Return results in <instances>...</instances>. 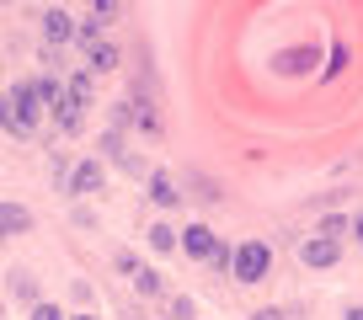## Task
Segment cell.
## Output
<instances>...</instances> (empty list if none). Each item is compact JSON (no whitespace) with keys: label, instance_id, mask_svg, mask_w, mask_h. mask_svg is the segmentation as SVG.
<instances>
[{"label":"cell","instance_id":"6da1fadb","mask_svg":"<svg viewBox=\"0 0 363 320\" xmlns=\"http://www.w3.org/2000/svg\"><path fill=\"white\" fill-rule=\"evenodd\" d=\"M38 118H43V96H38V80H22V86H11V134H16V139L38 134Z\"/></svg>","mask_w":363,"mask_h":320},{"label":"cell","instance_id":"7a4b0ae2","mask_svg":"<svg viewBox=\"0 0 363 320\" xmlns=\"http://www.w3.org/2000/svg\"><path fill=\"white\" fill-rule=\"evenodd\" d=\"M75 38H80V48H86V69H91V75L118 69V43H113V38H102V22H86Z\"/></svg>","mask_w":363,"mask_h":320},{"label":"cell","instance_id":"3957f363","mask_svg":"<svg viewBox=\"0 0 363 320\" xmlns=\"http://www.w3.org/2000/svg\"><path fill=\"white\" fill-rule=\"evenodd\" d=\"M272 267V251H267V240H246V246H235V283H262Z\"/></svg>","mask_w":363,"mask_h":320},{"label":"cell","instance_id":"277c9868","mask_svg":"<svg viewBox=\"0 0 363 320\" xmlns=\"http://www.w3.org/2000/svg\"><path fill=\"white\" fill-rule=\"evenodd\" d=\"M342 256V240H331V235H310L305 246H299V262L305 267H331Z\"/></svg>","mask_w":363,"mask_h":320},{"label":"cell","instance_id":"5b68a950","mask_svg":"<svg viewBox=\"0 0 363 320\" xmlns=\"http://www.w3.org/2000/svg\"><path fill=\"white\" fill-rule=\"evenodd\" d=\"M102 160H80V166H75V171H69V193H75V198H91V193H102Z\"/></svg>","mask_w":363,"mask_h":320},{"label":"cell","instance_id":"8992f818","mask_svg":"<svg viewBox=\"0 0 363 320\" xmlns=\"http://www.w3.org/2000/svg\"><path fill=\"white\" fill-rule=\"evenodd\" d=\"M214 246H219V240H214L208 224H187V229H182V251H187V256H214Z\"/></svg>","mask_w":363,"mask_h":320},{"label":"cell","instance_id":"52a82bcc","mask_svg":"<svg viewBox=\"0 0 363 320\" xmlns=\"http://www.w3.org/2000/svg\"><path fill=\"white\" fill-rule=\"evenodd\" d=\"M27 229H33V214H27L22 203H0V240L27 235Z\"/></svg>","mask_w":363,"mask_h":320},{"label":"cell","instance_id":"ba28073f","mask_svg":"<svg viewBox=\"0 0 363 320\" xmlns=\"http://www.w3.org/2000/svg\"><path fill=\"white\" fill-rule=\"evenodd\" d=\"M38 22H43V38H48V43H54V48H59V43H69V38L80 33V27L69 22L65 11H43V16H38Z\"/></svg>","mask_w":363,"mask_h":320},{"label":"cell","instance_id":"9c48e42d","mask_svg":"<svg viewBox=\"0 0 363 320\" xmlns=\"http://www.w3.org/2000/svg\"><path fill=\"white\" fill-rule=\"evenodd\" d=\"M150 198H155V203H160V208H177V203H182V193H177V182H171V176H166V171H155V176H150Z\"/></svg>","mask_w":363,"mask_h":320},{"label":"cell","instance_id":"30bf717a","mask_svg":"<svg viewBox=\"0 0 363 320\" xmlns=\"http://www.w3.org/2000/svg\"><path fill=\"white\" fill-rule=\"evenodd\" d=\"M310 64H315V54H305V48H289V54H278V69H284V75H305Z\"/></svg>","mask_w":363,"mask_h":320},{"label":"cell","instance_id":"8fae6325","mask_svg":"<svg viewBox=\"0 0 363 320\" xmlns=\"http://www.w3.org/2000/svg\"><path fill=\"white\" fill-rule=\"evenodd\" d=\"M38 96H43V107H59V102L69 96V86H65L59 75H43V80H38Z\"/></svg>","mask_w":363,"mask_h":320},{"label":"cell","instance_id":"7c38bea8","mask_svg":"<svg viewBox=\"0 0 363 320\" xmlns=\"http://www.w3.org/2000/svg\"><path fill=\"white\" fill-rule=\"evenodd\" d=\"M54 128H59V134H75V128H80V107L69 102V96L54 107Z\"/></svg>","mask_w":363,"mask_h":320},{"label":"cell","instance_id":"4fadbf2b","mask_svg":"<svg viewBox=\"0 0 363 320\" xmlns=\"http://www.w3.org/2000/svg\"><path fill=\"white\" fill-rule=\"evenodd\" d=\"M145 240H150V251H177V229L171 224H150Z\"/></svg>","mask_w":363,"mask_h":320},{"label":"cell","instance_id":"5bb4252c","mask_svg":"<svg viewBox=\"0 0 363 320\" xmlns=\"http://www.w3.org/2000/svg\"><path fill=\"white\" fill-rule=\"evenodd\" d=\"M91 86H96V75H91V69H80V75L69 80V102H75V107H91Z\"/></svg>","mask_w":363,"mask_h":320},{"label":"cell","instance_id":"9a60e30c","mask_svg":"<svg viewBox=\"0 0 363 320\" xmlns=\"http://www.w3.org/2000/svg\"><path fill=\"white\" fill-rule=\"evenodd\" d=\"M134 288H139L145 299H155L166 283H160V273H155V267H134Z\"/></svg>","mask_w":363,"mask_h":320},{"label":"cell","instance_id":"2e32d148","mask_svg":"<svg viewBox=\"0 0 363 320\" xmlns=\"http://www.w3.org/2000/svg\"><path fill=\"white\" fill-rule=\"evenodd\" d=\"M86 6H91V22H113V16H118V0H86Z\"/></svg>","mask_w":363,"mask_h":320},{"label":"cell","instance_id":"e0dca14e","mask_svg":"<svg viewBox=\"0 0 363 320\" xmlns=\"http://www.w3.org/2000/svg\"><path fill=\"white\" fill-rule=\"evenodd\" d=\"M342 229H352V219H337V214H331V219H320V229H315V235H331V240H342Z\"/></svg>","mask_w":363,"mask_h":320},{"label":"cell","instance_id":"ac0fdd59","mask_svg":"<svg viewBox=\"0 0 363 320\" xmlns=\"http://www.w3.org/2000/svg\"><path fill=\"white\" fill-rule=\"evenodd\" d=\"M342 69H347V48L337 43V48H331V59H326V80H337Z\"/></svg>","mask_w":363,"mask_h":320},{"label":"cell","instance_id":"d6986e66","mask_svg":"<svg viewBox=\"0 0 363 320\" xmlns=\"http://www.w3.org/2000/svg\"><path fill=\"white\" fill-rule=\"evenodd\" d=\"M11 288H16V294H22V299H38V283H33V278H27V273H11Z\"/></svg>","mask_w":363,"mask_h":320},{"label":"cell","instance_id":"ffe728a7","mask_svg":"<svg viewBox=\"0 0 363 320\" xmlns=\"http://www.w3.org/2000/svg\"><path fill=\"white\" fill-rule=\"evenodd\" d=\"M171 320H193V299H171Z\"/></svg>","mask_w":363,"mask_h":320},{"label":"cell","instance_id":"44dd1931","mask_svg":"<svg viewBox=\"0 0 363 320\" xmlns=\"http://www.w3.org/2000/svg\"><path fill=\"white\" fill-rule=\"evenodd\" d=\"M27 320H65V315H59L54 304H33V315H27Z\"/></svg>","mask_w":363,"mask_h":320},{"label":"cell","instance_id":"7402d4cb","mask_svg":"<svg viewBox=\"0 0 363 320\" xmlns=\"http://www.w3.org/2000/svg\"><path fill=\"white\" fill-rule=\"evenodd\" d=\"M11 128V96H0V134Z\"/></svg>","mask_w":363,"mask_h":320},{"label":"cell","instance_id":"603a6c76","mask_svg":"<svg viewBox=\"0 0 363 320\" xmlns=\"http://www.w3.org/2000/svg\"><path fill=\"white\" fill-rule=\"evenodd\" d=\"M352 246H363V208L352 214Z\"/></svg>","mask_w":363,"mask_h":320},{"label":"cell","instance_id":"cb8c5ba5","mask_svg":"<svg viewBox=\"0 0 363 320\" xmlns=\"http://www.w3.org/2000/svg\"><path fill=\"white\" fill-rule=\"evenodd\" d=\"M251 320H284V315H278V309H257Z\"/></svg>","mask_w":363,"mask_h":320},{"label":"cell","instance_id":"d4e9b609","mask_svg":"<svg viewBox=\"0 0 363 320\" xmlns=\"http://www.w3.org/2000/svg\"><path fill=\"white\" fill-rule=\"evenodd\" d=\"M347 320H363V304H358V309H347Z\"/></svg>","mask_w":363,"mask_h":320},{"label":"cell","instance_id":"484cf974","mask_svg":"<svg viewBox=\"0 0 363 320\" xmlns=\"http://www.w3.org/2000/svg\"><path fill=\"white\" fill-rule=\"evenodd\" d=\"M69 320H96V315H69Z\"/></svg>","mask_w":363,"mask_h":320}]
</instances>
